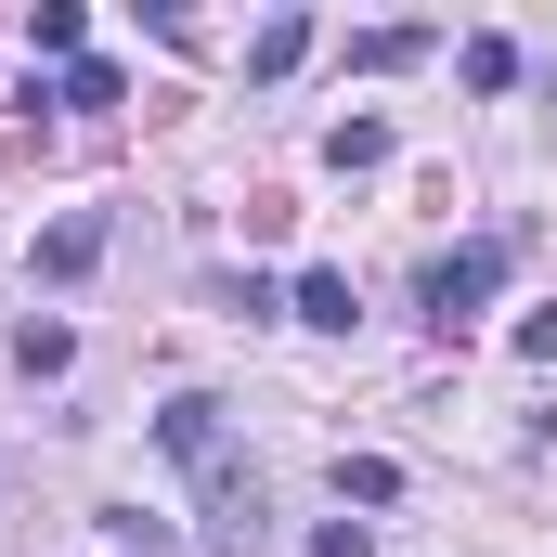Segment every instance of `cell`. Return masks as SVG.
<instances>
[{"label":"cell","mask_w":557,"mask_h":557,"mask_svg":"<svg viewBox=\"0 0 557 557\" xmlns=\"http://www.w3.org/2000/svg\"><path fill=\"white\" fill-rule=\"evenodd\" d=\"M506 260H519L506 234H480V247H454V260H428V324H441V337H467V324H480V298L506 285Z\"/></svg>","instance_id":"cell-1"},{"label":"cell","mask_w":557,"mask_h":557,"mask_svg":"<svg viewBox=\"0 0 557 557\" xmlns=\"http://www.w3.org/2000/svg\"><path fill=\"white\" fill-rule=\"evenodd\" d=\"M195 480H208V532H221V545L247 557V545H260V467H234V454H208Z\"/></svg>","instance_id":"cell-2"},{"label":"cell","mask_w":557,"mask_h":557,"mask_svg":"<svg viewBox=\"0 0 557 557\" xmlns=\"http://www.w3.org/2000/svg\"><path fill=\"white\" fill-rule=\"evenodd\" d=\"M26 260H39V285H78L91 260H104V208H65V221H52V234L26 247Z\"/></svg>","instance_id":"cell-3"},{"label":"cell","mask_w":557,"mask_h":557,"mask_svg":"<svg viewBox=\"0 0 557 557\" xmlns=\"http://www.w3.org/2000/svg\"><path fill=\"white\" fill-rule=\"evenodd\" d=\"M350 65H363V78H403V65H428V26H363Z\"/></svg>","instance_id":"cell-4"},{"label":"cell","mask_w":557,"mask_h":557,"mask_svg":"<svg viewBox=\"0 0 557 557\" xmlns=\"http://www.w3.org/2000/svg\"><path fill=\"white\" fill-rule=\"evenodd\" d=\"M78 39H91V13H78V0H39V13H26V52H52V65H78Z\"/></svg>","instance_id":"cell-5"},{"label":"cell","mask_w":557,"mask_h":557,"mask_svg":"<svg viewBox=\"0 0 557 557\" xmlns=\"http://www.w3.org/2000/svg\"><path fill=\"white\" fill-rule=\"evenodd\" d=\"M350 311H363V298H350V273H298V324H324V337H350Z\"/></svg>","instance_id":"cell-6"},{"label":"cell","mask_w":557,"mask_h":557,"mask_svg":"<svg viewBox=\"0 0 557 557\" xmlns=\"http://www.w3.org/2000/svg\"><path fill=\"white\" fill-rule=\"evenodd\" d=\"M298 52H311V13H273V26H260V39H247V78H285V65H298Z\"/></svg>","instance_id":"cell-7"},{"label":"cell","mask_w":557,"mask_h":557,"mask_svg":"<svg viewBox=\"0 0 557 557\" xmlns=\"http://www.w3.org/2000/svg\"><path fill=\"white\" fill-rule=\"evenodd\" d=\"M324 169H389V117H337L324 131Z\"/></svg>","instance_id":"cell-8"},{"label":"cell","mask_w":557,"mask_h":557,"mask_svg":"<svg viewBox=\"0 0 557 557\" xmlns=\"http://www.w3.org/2000/svg\"><path fill=\"white\" fill-rule=\"evenodd\" d=\"M13 363H26V376H65V363H78V337H65V324H26V337H13Z\"/></svg>","instance_id":"cell-9"},{"label":"cell","mask_w":557,"mask_h":557,"mask_svg":"<svg viewBox=\"0 0 557 557\" xmlns=\"http://www.w3.org/2000/svg\"><path fill=\"white\" fill-rule=\"evenodd\" d=\"M337 493H350V506H389V493H403V467H389V454H350V467H337Z\"/></svg>","instance_id":"cell-10"},{"label":"cell","mask_w":557,"mask_h":557,"mask_svg":"<svg viewBox=\"0 0 557 557\" xmlns=\"http://www.w3.org/2000/svg\"><path fill=\"white\" fill-rule=\"evenodd\" d=\"M519 78V39H467V91H506Z\"/></svg>","instance_id":"cell-11"},{"label":"cell","mask_w":557,"mask_h":557,"mask_svg":"<svg viewBox=\"0 0 557 557\" xmlns=\"http://www.w3.org/2000/svg\"><path fill=\"white\" fill-rule=\"evenodd\" d=\"M117 91H131V78H117V65H91V52H78V65H65V91H52V104H117Z\"/></svg>","instance_id":"cell-12"},{"label":"cell","mask_w":557,"mask_h":557,"mask_svg":"<svg viewBox=\"0 0 557 557\" xmlns=\"http://www.w3.org/2000/svg\"><path fill=\"white\" fill-rule=\"evenodd\" d=\"M311 557H363V519H324V532H311Z\"/></svg>","instance_id":"cell-13"},{"label":"cell","mask_w":557,"mask_h":557,"mask_svg":"<svg viewBox=\"0 0 557 557\" xmlns=\"http://www.w3.org/2000/svg\"><path fill=\"white\" fill-rule=\"evenodd\" d=\"M519 350H532V363H557V298L532 311V324H519Z\"/></svg>","instance_id":"cell-14"}]
</instances>
